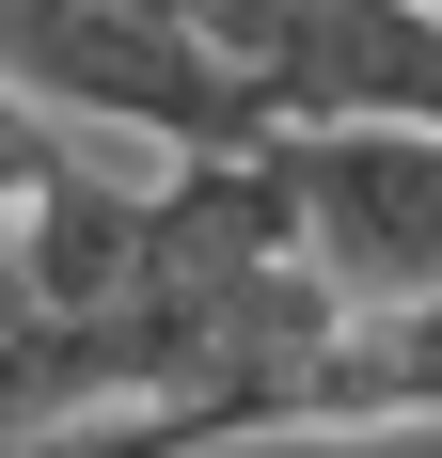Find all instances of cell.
<instances>
[{
	"mask_svg": "<svg viewBox=\"0 0 442 458\" xmlns=\"http://www.w3.org/2000/svg\"><path fill=\"white\" fill-rule=\"evenodd\" d=\"M0 458H158V411H95V427H0Z\"/></svg>",
	"mask_w": 442,
	"mask_h": 458,
	"instance_id": "cell-5",
	"label": "cell"
},
{
	"mask_svg": "<svg viewBox=\"0 0 442 458\" xmlns=\"http://www.w3.org/2000/svg\"><path fill=\"white\" fill-rule=\"evenodd\" d=\"M285 206L348 317L442 301V127H285Z\"/></svg>",
	"mask_w": 442,
	"mask_h": 458,
	"instance_id": "cell-2",
	"label": "cell"
},
{
	"mask_svg": "<svg viewBox=\"0 0 442 458\" xmlns=\"http://www.w3.org/2000/svg\"><path fill=\"white\" fill-rule=\"evenodd\" d=\"M64 174H80V127H64V111H32V95L0 80V222H16L32 190H64Z\"/></svg>",
	"mask_w": 442,
	"mask_h": 458,
	"instance_id": "cell-4",
	"label": "cell"
},
{
	"mask_svg": "<svg viewBox=\"0 0 442 458\" xmlns=\"http://www.w3.org/2000/svg\"><path fill=\"white\" fill-rule=\"evenodd\" d=\"M427 411H442V301L348 317L285 395H268V427H427Z\"/></svg>",
	"mask_w": 442,
	"mask_h": 458,
	"instance_id": "cell-3",
	"label": "cell"
},
{
	"mask_svg": "<svg viewBox=\"0 0 442 458\" xmlns=\"http://www.w3.org/2000/svg\"><path fill=\"white\" fill-rule=\"evenodd\" d=\"M0 80L64 111V127H111V142H158V158H237L268 142L253 80L206 47L190 0H0Z\"/></svg>",
	"mask_w": 442,
	"mask_h": 458,
	"instance_id": "cell-1",
	"label": "cell"
}]
</instances>
